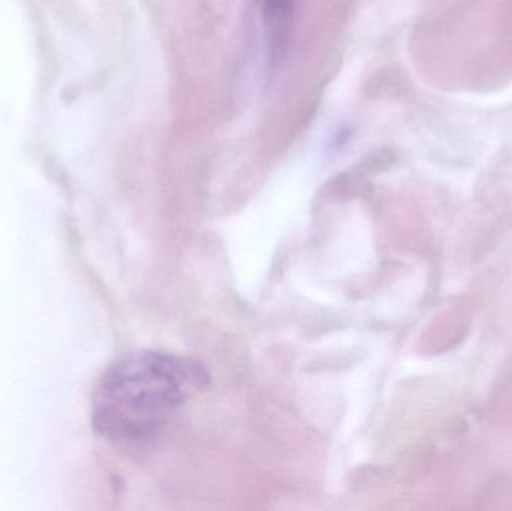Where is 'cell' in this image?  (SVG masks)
<instances>
[{
  "instance_id": "6da1fadb",
  "label": "cell",
  "mask_w": 512,
  "mask_h": 511,
  "mask_svg": "<svg viewBox=\"0 0 512 511\" xmlns=\"http://www.w3.org/2000/svg\"><path fill=\"white\" fill-rule=\"evenodd\" d=\"M207 375L191 360L134 351L105 371L93 393L95 431L113 443H138L155 437Z\"/></svg>"
},
{
  "instance_id": "7a4b0ae2",
  "label": "cell",
  "mask_w": 512,
  "mask_h": 511,
  "mask_svg": "<svg viewBox=\"0 0 512 511\" xmlns=\"http://www.w3.org/2000/svg\"><path fill=\"white\" fill-rule=\"evenodd\" d=\"M267 33L270 62L277 63L285 56L291 35L294 0H258Z\"/></svg>"
}]
</instances>
